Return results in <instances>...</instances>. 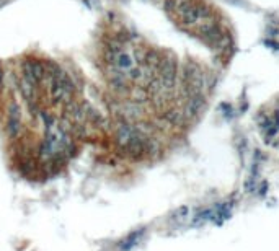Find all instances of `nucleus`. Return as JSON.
I'll use <instances>...</instances> for the list:
<instances>
[{
	"mask_svg": "<svg viewBox=\"0 0 279 251\" xmlns=\"http://www.w3.org/2000/svg\"><path fill=\"white\" fill-rule=\"evenodd\" d=\"M175 17L178 20V23L188 30H198L202 23L216 18L211 10L204 7V5H201L199 2H196V0H191L190 3L181 7L178 12L175 13Z\"/></svg>",
	"mask_w": 279,
	"mask_h": 251,
	"instance_id": "obj_1",
	"label": "nucleus"
},
{
	"mask_svg": "<svg viewBox=\"0 0 279 251\" xmlns=\"http://www.w3.org/2000/svg\"><path fill=\"white\" fill-rule=\"evenodd\" d=\"M137 134H139V131L136 126L127 121H121L116 129V142L120 143L121 147H126L127 143L131 142V139H134Z\"/></svg>",
	"mask_w": 279,
	"mask_h": 251,
	"instance_id": "obj_2",
	"label": "nucleus"
},
{
	"mask_svg": "<svg viewBox=\"0 0 279 251\" xmlns=\"http://www.w3.org/2000/svg\"><path fill=\"white\" fill-rule=\"evenodd\" d=\"M21 129V114L18 105H12L8 111V122H7V131L10 137H17Z\"/></svg>",
	"mask_w": 279,
	"mask_h": 251,
	"instance_id": "obj_3",
	"label": "nucleus"
},
{
	"mask_svg": "<svg viewBox=\"0 0 279 251\" xmlns=\"http://www.w3.org/2000/svg\"><path fill=\"white\" fill-rule=\"evenodd\" d=\"M113 64L118 67V69H121V71H129L131 67L134 66H137L136 61H134V57L132 54H129V52H126V51H121V52H118L116 57H115V61H113Z\"/></svg>",
	"mask_w": 279,
	"mask_h": 251,
	"instance_id": "obj_4",
	"label": "nucleus"
},
{
	"mask_svg": "<svg viewBox=\"0 0 279 251\" xmlns=\"http://www.w3.org/2000/svg\"><path fill=\"white\" fill-rule=\"evenodd\" d=\"M30 69H31V77H33L35 83L42 82L46 77V66L40 61H30Z\"/></svg>",
	"mask_w": 279,
	"mask_h": 251,
	"instance_id": "obj_5",
	"label": "nucleus"
},
{
	"mask_svg": "<svg viewBox=\"0 0 279 251\" xmlns=\"http://www.w3.org/2000/svg\"><path fill=\"white\" fill-rule=\"evenodd\" d=\"M165 121L170 122V124H173V126H180L181 122H183L186 117L183 114V111H176V109H170L165 113Z\"/></svg>",
	"mask_w": 279,
	"mask_h": 251,
	"instance_id": "obj_6",
	"label": "nucleus"
},
{
	"mask_svg": "<svg viewBox=\"0 0 279 251\" xmlns=\"http://www.w3.org/2000/svg\"><path fill=\"white\" fill-rule=\"evenodd\" d=\"M20 88H21V93H23V97L26 100L28 101L35 100V83H31L30 80H26V78H21Z\"/></svg>",
	"mask_w": 279,
	"mask_h": 251,
	"instance_id": "obj_7",
	"label": "nucleus"
},
{
	"mask_svg": "<svg viewBox=\"0 0 279 251\" xmlns=\"http://www.w3.org/2000/svg\"><path fill=\"white\" fill-rule=\"evenodd\" d=\"M191 0H165V8H167V12L175 15L181 7H185L186 3H190Z\"/></svg>",
	"mask_w": 279,
	"mask_h": 251,
	"instance_id": "obj_8",
	"label": "nucleus"
},
{
	"mask_svg": "<svg viewBox=\"0 0 279 251\" xmlns=\"http://www.w3.org/2000/svg\"><path fill=\"white\" fill-rule=\"evenodd\" d=\"M188 207H180L178 211L175 212V218H185V217H188Z\"/></svg>",
	"mask_w": 279,
	"mask_h": 251,
	"instance_id": "obj_9",
	"label": "nucleus"
},
{
	"mask_svg": "<svg viewBox=\"0 0 279 251\" xmlns=\"http://www.w3.org/2000/svg\"><path fill=\"white\" fill-rule=\"evenodd\" d=\"M2 83H3V71H2V66H0V90H2Z\"/></svg>",
	"mask_w": 279,
	"mask_h": 251,
	"instance_id": "obj_10",
	"label": "nucleus"
}]
</instances>
